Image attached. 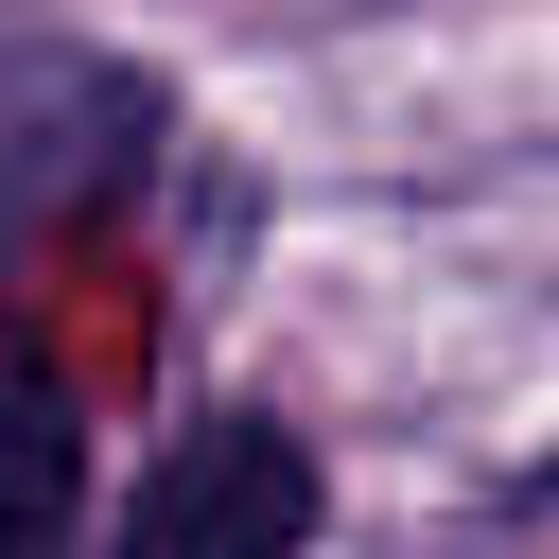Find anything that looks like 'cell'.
I'll return each instance as SVG.
<instances>
[{"mask_svg":"<svg viewBox=\"0 0 559 559\" xmlns=\"http://www.w3.org/2000/svg\"><path fill=\"white\" fill-rule=\"evenodd\" d=\"M297 542H314V454L280 419H192L122 524V559H297Z\"/></svg>","mask_w":559,"mask_h":559,"instance_id":"obj_1","label":"cell"},{"mask_svg":"<svg viewBox=\"0 0 559 559\" xmlns=\"http://www.w3.org/2000/svg\"><path fill=\"white\" fill-rule=\"evenodd\" d=\"M70 472H87V437H70L52 367L0 349V542H52V524H70Z\"/></svg>","mask_w":559,"mask_h":559,"instance_id":"obj_3","label":"cell"},{"mask_svg":"<svg viewBox=\"0 0 559 559\" xmlns=\"http://www.w3.org/2000/svg\"><path fill=\"white\" fill-rule=\"evenodd\" d=\"M122 157H140V87H122V70H87V52H0V227L70 210V192L122 175Z\"/></svg>","mask_w":559,"mask_h":559,"instance_id":"obj_2","label":"cell"}]
</instances>
